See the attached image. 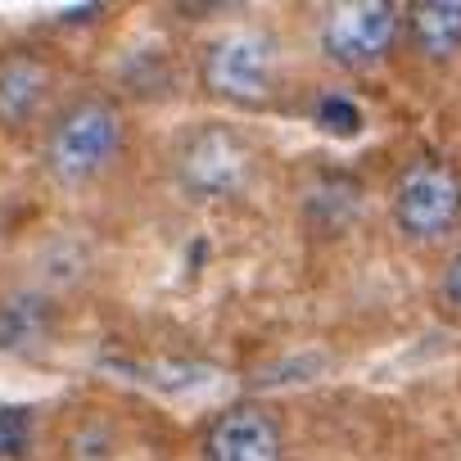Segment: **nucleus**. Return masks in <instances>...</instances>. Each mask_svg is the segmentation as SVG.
<instances>
[{
	"label": "nucleus",
	"mask_w": 461,
	"mask_h": 461,
	"mask_svg": "<svg viewBox=\"0 0 461 461\" xmlns=\"http://www.w3.org/2000/svg\"><path fill=\"white\" fill-rule=\"evenodd\" d=\"M127 145V113L104 91H82L50 109L41 122V167L55 185H95Z\"/></svg>",
	"instance_id": "f257e3e1"
},
{
	"label": "nucleus",
	"mask_w": 461,
	"mask_h": 461,
	"mask_svg": "<svg viewBox=\"0 0 461 461\" xmlns=\"http://www.w3.org/2000/svg\"><path fill=\"white\" fill-rule=\"evenodd\" d=\"M263 176L258 140L226 118H203L185 127L172 145V181L194 203H236L245 199Z\"/></svg>",
	"instance_id": "f03ea898"
},
{
	"label": "nucleus",
	"mask_w": 461,
	"mask_h": 461,
	"mask_svg": "<svg viewBox=\"0 0 461 461\" xmlns=\"http://www.w3.org/2000/svg\"><path fill=\"white\" fill-rule=\"evenodd\" d=\"M199 86L226 109H267L285 86V50L281 37L263 23L217 28L199 50Z\"/></svg>",
	"instance_id": "7ed1b4c3"
},
{
	"label": "nucleus",
	"mask_w": 461,
	"mask_h": 461,
	"mask_svg": "<svg viewBox=\"0 0 461 461\" xmlns=\"http://www.w3.org/2000/svg\"><path fill=\"white\" fill-rule=\"evenodd\" d=\"M389 217L411 245H438L461 226V167L443 154H416L389 194Z\"/></svg>",
	"instance_id": "20e7f679"
},
{
	"label": "nucleus",
	"mask_w": 461,
	"mask_h": 461,
	"mask_svg": "<svg viewBox=\"0 0 461 461\" xmlns=\"http://www.w3.org/2000/svg\"><path fill=\"white\" fill-rule=\"evenodd\" d=\"M398 37H402V10L393 0H335L317 23L321 55L344 73L384 64Z\"/></svg>",
	"instance_id": "39448f33"
},
{
	"label": "nucleus",
	"mask_w": 461,
	"mask_h": 461,
	"mask_svg": "<svg viewBox=\"0 0 461 461\" xmlns=\"http://www.w3.org/2000/svg\"><path fill=\"white\" fill-rule=\"evenodd\" d=\"M59 86V64L50 50L14 41L0 50V131H32L50 118Z\"/></svg>",
	"instance_id": "423d86ee"
},
{
	"label": "nucleus",
	"mask_w": 461,
	"mask_h": 461,
	"mask_svg": "<svg viewBox=\"0 0 461 461\" xmlns=\"http://www.w3.org/2000/svg\"><path fill=\"white\" fill-rule=\"evenodd\" d=\"M199 461H285V425L263 402H226L199 429Z\"/></svg>",
	"instance_id": "0eeeda50"
},
{
	"label": "nucleus",
	"mask_w": 461,
	"mask_h": 461,
	"mask_svg": "<svg viewBox=\"0 0 461 461\" xmlns=\"http://www.w3.org/2000/svg\"><path fill=\"white\" fill-rule=\"evenodd\" d=\"M402 37L425 64H452L461 55V0H420L402 14Z\"/></svg>",
	"instance_id": "6e6552de"
},
{
	"label": "nucleus",
	"mask_w": 461,
	"mask_h": 461,
	"mask_svg": "<svg viewBox=\"0 0 461 461\" xmlns=\"http://www.w3.org/2000/svg\"><path fill=\"white\" fill-rule=\"evenodd\" d=\"M59 308L46 290H10L0 294V353H32L55 335Z\"/></svg>",
	"instance_id": "1a4fd4ad"
},
{
	"label": "nucleus",
	"mask_w": 461,
	"mask_h": 461,
	"mask_svg": "<svg viewBox=\"0 0 461 461\" xmlns=\"http://www.w3.org/2000/svg\"><path fill=\"white\" fill-rule=\"evenodd\" d=\"M37 447V407L0 402V461H23Z\"/></svg>",
	"instance_id": "9d476101"
},
{
	"label": "nucleus",
	"mask_w": 461,
	"mask_h": 461,
	"mask_svg": "<svg viewBox=\"0 0 461 461\" xmlns=\"http://www.w3.org/2000/svg\"><path fill=\"white\" fill-rule=\"evenodd\" d=\"M312 122H317L321 131H330V136H357L366 118H362V104H357L353 95L326 91V95L312 104Z\"/></svg>",
	"instance_id": "9b49d317"
},
{
	"label": "nucleus",
	"mask_w": 461,
	"mask_h": 461,
	"mask_svg": "<svg viewBox=\"0 0 461 461\" xmlns=\"http://www.w3.org/2000/svg\"><path fill=\"white\" fill-rule=\"evenodd\" d=\"M438 294H443V303L461 317V245L452 249V258L443 263V276H438Z\"/></svg>",
	"instance_id": "f8f14e48"
}]
</instances>
